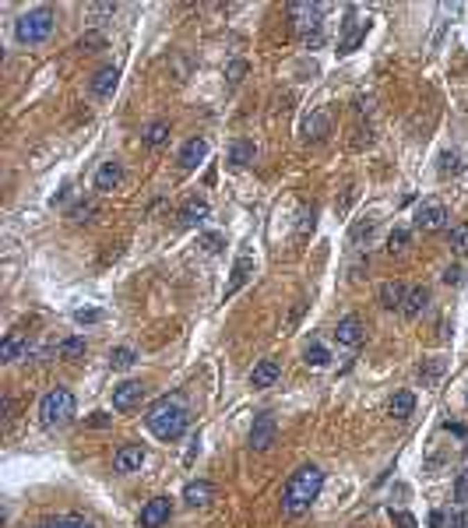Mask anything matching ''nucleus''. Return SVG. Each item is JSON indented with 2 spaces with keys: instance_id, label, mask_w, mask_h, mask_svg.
<instances>
[{
  "instance_id": "30",
  "label": "nucleus",
  "mask_w": 468,
  "mask_h": 528,
  "mask_svg": "<svg viewBox=\"0 0 468 528\" xmlns=\"http://www.w3.org/2000/svg\"><path fill=\"white\" fill-rule=\"evenodd\" d=\"M137 363V352L131 349V345H117L113 352H110V366L113 370H131Z\"/></svg>"
},
{
  "instance_id": "4",
  "label": "nucleus",
  "mask_w": 468,
  "mask_h": 528,
  "mask_svg": "<svg viewBox=\"0 0 468 528\" xmlns=\"http://www.w3.org/2000/svg\"><path fill=\"white\" fill-rule=\"evenodd\" d=\"M324 8L321 4H292L289 8V18H292V28L299 35V42L306 49H317L324 46V22H321Z\"/></svg>"
},
{
  "instance_id": "20",
  "label": "nucleus",
  "mask_w": 468,
  "mask_h": 528,
  "mask_svg": "<svg viewBox=\"0 0 468 528\" xmlns=\"http://www.w3.org/2000/svg\"><path fill=\"white\" fill-rule=\"evenodd\" d=\"M212 497H215V486L208 479L187 483V490H183V504L187 507H208V504H212Z\"/></svg>"
},
{
  "instance_id": "25",
  "label": "nucleus",
  "mask_w": 468,
  "mask_h": 528,
  "mask_svg": "<svg viewBox=\"0 0 468 528\" xmlns=\"http://www.w3.org/2000/svg\"><path fill=\"white\" fill-rule=\"evenodd\" d=\"M141 141H144V148H162V145L169 141V120H151V124L144 127Z\"/></svg>"
},
{
  "instance_id": "39",
  "label": "nucleus",
  "mask_w": 468,
  "mask_h": 528,
  "mask_svg": "<svg viewBox=\"0 0 468 528\" xmlns=\"http://www.w3.org/2000/svg\"><path fill=\"white\" fill-rule=\"evenodd\" d=\"M42 528H92V525L81 518H57V521H46Z\"/></svg>"
},
{
  "instance_id": "34",
  "label": "nucleus",
  "mask_w": 468,
  "mask_h": 528,
  "mask_svg": "<svg viewBox=\"0 0 468 528\" xmlns=\"http://www.w3.org/2000/svg\"><path fill=\"white\" fill-rule=\"evenodd\" d=\"M447 240H451V250H454L458 257L468 254V226H454V229L447 233Z\"/></svg>"
},
{
  "instance_id": "41",
  "label": "nucleus",
  "mask_w": 468,
  "mask_h": 528,
  "mask_svg": "<svg viewBox=\"0 0 468 528\" xmlns=\"http://www.w3.org/2000/svg\"><path fill=\"white\" fill-rule=\"evenodd\" d=\"M74 321H78V324H99V321H102V310H74Z\"/></svg>"
},
{
  "instance_id": "16",
  "label": "nucleus",
  "mask_w": 468,
  "mask_h": 528,
  "mask_svg": "<svg viewBox=\"0 0 468 528\" xmlns=\"http://www.w3.org/2000/svg\"><path fill=\"white\" fill-rule=\"evenodd\" d=\"M208 211H212V204H208L204 197H190V201L180 208V215H176V219H180V226H183V229H190V226H197V222H204V219H208Z\"/></svg>"
},
{
  "instance_id": "18",
  "label": "nucleus",
  "mask_w": 468,
  "mask_h": 528,
  "mask_svg": "<svg viewBox=\"0 0 468 528\" xmlns=\"http://www.w3.org/2000/svg\"><path fill=\"white\" fill-rule=\"evenodd\" d=\"M208 155V141L204 138H190L183 148H180V170H197Z\"/></svg>"
},
{
  "instance_id": "3",
  "label": "nucleus",
  "mask_w": 468,
  "mask_h": 528,
  "mask_svg": "<svg viewBox=\"0 0 468 528\" xmlns=\"http://www.w3.org/2000/svg\"><path fill=\"white\" fill-rule=\"evenodd\" d=\"M74 419V395L67 388H49L39 402V422L46 430H64Z\"/></svg>"
},
{
  "instance_id": "48",
  "label": "nucleus",
  "mask_w": 468,
  "mask_h": 528,
  "mask_svg": "<svg viewBox=\"0 0 468 528\" xmlns=\"http://www.w3.org/2000/svg\"><path fill=\"white\" fill-rule=\"evenodd\" d=\"M430 525H433V528H444V511H433V514H430Z\"/></svg>"
},
{
  "instance_id": "7",
  "label": "nucleus",
  "mask_w": 468,
  "mask_h": 528,
  "mask_svg": "<svg viewBox=\"0 0 468 528\" xmlns=\"http://www.w3.org/2000/svg\"><path fill=\"white\" fill-rule=\"evenodd\" d=\"M447 226V208L440 201H423L419 211H415V229L419 233H437Z\"/></svg>"
},
{
  "instance_id": "14",
  "label": "nucleus",
  "mask_w": 468,
  "mask_h": 528,
  "mask_svg": "<svg viewBox=\"0 0 468 528\" xmlns=\"http://www.w3.org/2000/svg\"><path fill=\"white\" fill-rule=\"evenodd\" d=\"M117 85H120V71H117L113 64L99 67V71L92 74V95H99V99L113 95V92H117Z\"/></svg>"
},
{
  "instance_id": "23",
  "label": "nucleus",
  "mask_w": 468,
  "mask_h": 528,
  "mask_svg": "<svg viewBox=\"0 0 468 528\" xmlns=\"http://www.w3.org/2000/svg\"><path fill=\"white\" fill-rule=\"evenodd\" d=\"M405 296H408V289H405L401 282H384L381 292H377V299H381L384 310H401V306H405Z\"/></svg>"
},
{
  "instance_id": "42",
  "label": "nucleus",
  "mask_w": 468,
  "mask_h": 528,
  "mask_svg": "<svg viewBox=\"0 0 468 528\" xmlns=\"http://www.w3.org/2000/svg\"><path fill=\"white\" fill-rule=\"evenodd\" d=\"M314 215H317L314 208H310V211H303V222H299V240H306V233H314Z\"/></svg>"
},
{
  "instance_id": "22",
  "label": "nucleus",
  "mask_w": 468,
  "mask_h": 528,
  "mask_svg": "<svg viewBox=\"0 0 468 528\" xmlns=\"http://www.w3.org/2000/svg\"><path fill=\"white\" fill-rule=\"evenodd\" d=\"M25 356H28V342H25L22 331H11L4 342H0V359H4V363H18Z\"/></svg>"
},
{
  "instance_id": "19",
  "label": "nucleus",
  "mask_w": 468,
  "mask_h": 528,
  "mask_svg": "<svg viewBox=\"0 0 468 528\" xmlns=\"http://www.w3.org/2000/svg\"><path fill=\"white\" fill-rule=\"evenodd\" d=\"M430 306V289L426 286H412L408 289V296H405V306H401V313L408 317V321H415V317H423V310Z\"/></svg>"
},
{
  "instance_id": "1",
  "label": "nucleus",
  "mask_w": 468,
  "mask_h": 528,
  "mask_svg": "<svg viewBox=\"0 0 468 528\" xmlns=\"http://www.w3.org/2000/svg\"><path fill=\"white\" fill-rule=\"evenodd\" d=\"M144 427L166 444L180 440L187 434V427H190V412H187L183 398L180 395H162L159 402H151L148 412H144Z\"/></svg>"
},
{
  "instance_id": "40",
  "label": "nucleus",
  "mask_w": 468,
  "mask_h": 528,
  "mask_svg": "<svg viewBox=\"0 0 468 528\" xmlns=\"http://www.w3.org/2000/svg\"><path fill=\"white\" fill-rule=\"evenodd\" d=\"M243 74H246V60H233V64L226 67V78H229V85H240V81H243Z\"/></svg>"
},
{
  "instance_id": "15",
  "label": "nucleus",
  "mask_w": 468,
  "mask_h": 528,
  "mask_svg": "<svg viewBox=\"0 0 468 528\" xmlns=\"http://www.w3.org/2000/svg\"><path fill=\"white\" fill-rule=\"evenodd\" d=\"M278 377H282V363L278 359H261L250 370V384L253 388H271Z\"/></svg>"
},
{
  "instance_id": "9",
  "label": "nucleus",
  "mask_w": 468,
  "mask_h": 528,
  "mask_svg": "<svg viewBox=\"0 0 468 528\" xmlns=\"http://www.w3.org/2000/svg\"><path fill=\"white\" fill-rule=\"evenodd\" d=\"M173 518V500L169 497H151L141 507V528H162Z\"/></svg>"
},
{
  "instance_id": "24",
  "label": "nucleus",
  "mask_w": 468,
  "mask_h": 528,
  "mask_svg": "<svg viewBox=\"0 0 468 528\" xmlns=\"http://www.w3.org/2000/svg\"><path fill=\"white\" fill-rule=\"evenodd\" d=\"M362 39H367V22H356V18H352V22L345 25V35L338 39V53H352Z\"/></svg>"
},
{
  "instance_id": "21",
  "label": "nucleus",
  "mask_w": 468,
  "mask_h": 528,
  "mask_svg": "<svg viewBox=\"0 0 468 528\" xmlns=\"http://www.w3.org/2000/svg\"><path fill=\"white\" fill-rule=\"evenodd\" d=\"M444 370H447V359L430 356V359H423V363H419V370H415V377L423 381V388H437V384H440V377H444Z\"/></svg>"
},
{
  "instance_id": "50",
  "label": "nucleus",
  "mask_w": 468,
  "mask_h": 528,
  "mask_svg": "<svg viewBox=\"0 0 468 528\" xmlns=\"http://www.w3.org/2000/svg\"><path fill=\"white\" fill-rule=\"evenodd\" d=\"M451 525H454V528H465V511H454V518H451Z\"/></svg>"
},
{
  "instance_id": "28",
  "label": "nucleus",
  "mask_w": 468,
  "mask_h": 528,
  "mask_svg": "<svg viewBox=\"0 0 468 528\" xmlns=\"http://www.w3.org/2000/svg\"><path fill=\"white\" fill-rule=\"evenodd\" d=\"M415 412V395L412 391H394V398H391V415L394 419H408Z\"/></svg>"
},
{
  "instance_id": "31",
  "label": "nucleus",
  "mask_w": 468,
  "mask_h": 528,
  "mask_svg": "<svg viewBox=\"0 0 468 528\" xmlns=\"http://www.w3.org/2000/svg\"><path fill=\"white\" fill-rule=\"evenodd\" d=\"M328 363H331V352H328V345H321V342L306 345V366L321 370V366H328Z\"/></svg>"
},
{
  "instance_id": "12",
  "label": "nucleus",
  "mask_w": 468,
  "mask_h": 528,
  "mask_svg": "<svg viewBox=\"0 0 468 528\" xmlns=\"http://www.w3.org/2000/svg\"><path fill=\"white\" fill-rule=\"evenodd\" d=\"M144 458H148V451H144L141 444H124V447H117V454H113V468H117L120 475H127V472H137V468L144 465Z\"/></svg>"
},
{
  "instance_id": "33",
  "label": "nucleus",
  "mask_w": 468,
  "mask_h": 528,
  "mask_svg": "<svg viewBox=\"0 0 468 528\" xmlns=\"http://www.w3.org/2000/svg\"><path fill=\"white\" fill-rule=\"evenodd\" d=\"M374 229H377V219H359L356 226H352V233H349V240L359 247L362 240H370L374 236Z\"/></svg>"
},
{
  "instance_id": "13",
  "label": "nucleus",
  "mask_w": 468,
  "mask_h": 528,
  "mask_svg": "<svg viewBox=\"0 0 468 528\" xmlns=\"http://www.w3.org/2000/svg\"><path fill=\"white\" fill-rule=\"evenodd\" d=\"M120 183H124V166L117 163V158H110V163L99 166V173H95V190H99V194H110V190H117Z\"/></svg>"
},
{
  "instance_id": "2",
  "label": "nucleus",
  "mask_w": 468,
  "mask_h": 528,
  "mask_svg": "<svg viewBox=\"0 0 468 528\" xmlns=\"http://www.w3.org/2000/svg\"><path fill=\"white\" fill-rule=\"evenodd\" d=\"M321 486H324V472L317 465H299L289 483L282 490V514L285 518H299L314 507V500L321 497Z\"/></svg>"
},
{
  "instance_id": "11",
  "label": "nucleus",
  "mask_w": 468,
  "mask_h": 528,
  "mask_svg": "<svg viewBox=\"0 0 468 528\" xmlns=\"http://www.w3.org/2000/svg\"><path fill=\"white\" fill-rule=\"evenodd\" d=\"M250 275H253V254L243 250V254L236 257V264H233V275H229V286H226V299H233V296L250 282Z\"/></svg>"
},
{
  "instance_id": "26",
  "label": "nucleus",
  "mask_w": 468,
  "mask_h": 528,
  "mask_svg": "<svg viewBox=\"0 0 468 528\" xmlns=\"http://www.w3.org/2000/svg\"><path fill=\"white\" fill-rule=\"evenodd\" d=\"M328 131H331V120H328V113H314L306 124H303V138L306 141H324L328 138Z\"/></svg>"
},
{
  "instance_id": "38",
  "label": "nucleus",
  "mask_w": 468,
  "mask_h": 528,
  "mask_svg": "<svg viewBox=\"0 0 468 528\" xmlns=\"http://www.w3.org/2000/svg\"><path fill=\"white\" fill-rule=\"evenodd\" d=\"M85 427L106 430V427H113V415H106V412H92V415H85Z\"/></svg>"
},
{
  "instance_id": "37",
  "label": "nucleus",
  "mask_w": 468,
  "mask_h": 528,
  "mask_svg": "<svg viewBox=\"0 0 468 528\" xmlns=\"http://www.w3.org/2000/svg\"><path fill=\"white\" fill-rule=\"evenodd\" d=\"M201 247H204L208 254H219V250L226 247V236H222V233H201Z\"/></svg>"
},
{
  "instance_id": "44",
  "label": "nucleus",
  "mask_w": 468,
  "mask_h": 528,
  "mask_svg": "<svg viewBox=\"0 0 468 528\" xmlns=\"http://www.w3.org/2000/svg\"><path fill=\"white\" fill-rule=\"evenodd\" d=\"M88 15H92V18H102V15H117V4H92V8H88Z\"/></svg>"
},
{
  "instance_id": "6",
  "label": "nucleus",
  "mask_w": 468,
  "mask_h": 528,
  "mask_svg": "<svg viewBox=\"0 0 468 528\" xmlns=\"http://www.w3.org/2000/svg\"><path fill=\"white\" fill-rule=\"evenodd\" d=\"M275 434H278V422L271 412H261L253 419V427H250V451H268L275 444Z\"/></svg>"
},
{
  "instance_id": "45",
  "label": "nucleus",
  "mask_w": 468,
  "mask_h": 528,
  "mask_svg": "<svg viewBox=\"0 0 468 528\" xmlns=\"http://www.w3.org/2000/svg\"><path fill=\"white\" fill-rule=\"evenodd\" d=\"M458 500H461V504L468 500V472H461V475H458Z\"/></svg>"
},
{
  "instance_id": "27",
  "label": "nucleus",
  "mask_w": 468,
  "mask_h": 528,
  "mask_svg": "<svg viewBox=\"0 0 468 528\" xmlns=\"http://www.w3.org/2000/svg\"><path fill=\"white\" fill-rule=\"evenodd\" d=\"M60 359H67V363H74V359H81L85 352H88V342L81 338V335H71V338H64L57 349H53Z\"/></svg>"
},
{
  "instance_id": "10",
  "label": "nucleus",
  "mask_w": 468,
  "mask_h": 528,
  "mask_svg": "<svg viewBox=\"0 0 468 528\" xmlns=\"http://www.w3.org/2000/svg\"><path fill=\"white\" fill-rule=\"evenodd\" d=\"M144 384L141 381H124V384H117L113 388V409L117 412H131L134 405H141V398H144Z\"/></svg>"
},
{
  "instance_id": "36",
  "label": "nucleus",
  "mask_w": 468,
  "mask_h": 528,
  "mask_svg": "<svg viewBox=\"0 0 468 528\" xmlns=\"http://www.w3.org/2000/svg\"><path fill=\"white\" fill-rule=\"evenodd\" d=\"M454 173H461V158L454 151H444L440 155V176H454Z\"/></svg>"
},
{
  "instance_id": "43",
  "label": "nucleus",
  "mask_w": 468,
  "mask_h": 528,
  "mask_svg": "<svg viewBox=\"0 0 468 528\" xmlns=\"http://www.w3.org/2000/svg\"><path fill=\"white\" fill-rule=\"evenodd\" d=\"M391 521H394L398 528H415V518L405 514V511H391Z\"/></svg>"
},
{
  "instance_id": "8",
  "label": "nucleus",
  "mask_w": 468,
  "mask_h": 528,
  "mask_svg": "<svg viewBox=\"0 0 468 528\" xmlns=\"http://www.w3.org/2000/svg\"><path fill=\"white\" fill-rule=\"evenodd\" d=\"M335 342L345 345V349H359L362 342H367V328H362V321H359L356 313H349V317H342V321H338Z\"/></svg>"
},
{
  "instance_id": "47",
  "label": "nucleus",
  "mask_w": 468,
  "mask_h": 528,
  "mask_svg": "<svg viewBox=\"0 0 468 528\" xmlns=\"http://www.w3.org/2000/svg\"><path fill=\"white\" fill-rule=\"evenodd\" d=\"M303 306H306V303H303V299H299V303H296V310H292V313H289V328H292V324H296V321H299V317H303Z\"/></svg>"
},
{
  "instance_id": "46",
  "label": "nucleus",
  "mask_w": 468,
  "mask_h": 528,
  "mask_svg": "<svg viewBox=\"0 0 468 528\" xmlns=\"http://www.w3.org/2000/svg\"><path fill=\"white\" fill-rule=\"evenodd\" d=\"M444 282H447V286H458V282H461V268H447V272H444Z\"/></svg>"
},
{
  "instance_id": "35",
  "label": "nucleus",
  "mask_w": 468,
  "mask_h": 528,
  "mask_svg": "<svg viewBox=\"0 0 468 528\" xmlns=\"http://www.w3.org/2000/svg\"><path fill=\"white\" fill-rule=\"evenodd\" d=\"M102 46H106V35L95 32V28H92V32H85V35L78 39V49H81V53H95V49H102Z\"/></svg>"
},
{
  "instance_id": "17",
  "label": "nucleus",
  "mask_w": 468,
  "mask_h": 528,
  "mask_svg": "<svg viewBox=\"0 0 468 528\" xmlns=\"http://www.w3.org/2000/svg\"><path fill=\"white\" fill-rule=\"evenodd\" d=\"M253 155H257V148H253V141H246V138H236V141L229 145V155H226V166H229V170H243L246 163H253Z\"/></svg>"
},
{
  "instance_id": "5",
  "label": "nucleus",
  "mask_w": 468,
  "mask_h": 528,
  "mask_svg": "<svg viewBox=\"0 0 468 528\" xmlns=\"http://www.w3.org/2000/svg\"><path fill=\"white\" fill-rule=\"evenodd\" d=\"M53 25H57L53 8H32V11H25V15L15 22V39H18L22 46H39V42L49 39Z\"/></svg>"
},
{
  "instance_id": "29",
  "label": "nucleus",
  "mask_w": 468,
  "mask_h": 528,
  "mask_svg": "<svg viewBox=\"0 0 468 528\" xmlns=\"http://www.w3.org/2000/svg\"><path fill=\"white\" fill-rule=\"evenodd\" d=\"M95 215H99V201H95V197H85V201H78V204L67 211L71 222H92Z\"/></svg>"
},
{
  "instance_id": "49",
  "label": "nucleus",
  "mask_w": 468,
  "mask_h": 528,
  "mask_svg": "<svg viewBox=\"0 0 468 528\" xmlns=\"http://www.w3.org/2000/svg\"><path fill=\"white\" fill-rule=\"evenodd\" d=\"M447 430H451V434H458V437H468V430L461 427V422H447Z\"/></svg>"
},
{
  "instance_id": "32",
  "label": "nucleus",
  "mask_w": 468,
  "mask_h": 528,
  "mask_svg": "<svg viewBox=\"0 0 468 528\" xmlns=\"http://www.w3.org/2000/svg\"><path fill=\"white\" fill-rule=\"evenodd\" d=\"M408 243H412V229L394 226V229H391V236H387V250H391V254H401Z\"/></svg>"
}]
</instances>
